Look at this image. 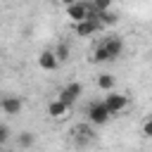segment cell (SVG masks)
I'll return each mask as SVG.
<instances>
[{"instance_id":"obj_6","label":"cell","mask_w":152,"mask_h":152,"mask_svg":"<svg viewBox=\"0 0 152 152\" xmlns=\"http://www.w3.org/2000/svg\"><path fill=\"white\" fill-rule=\"evenodd\" d=\"M0 107H2V112H5V114L14 116V114H19V112L24 109V100H21V97H17V95H5V97H2V102H0Z\"/></svg>"},{"instance_id":"obj_14","label":"cell","mask_w":152,"mask_h":152,"mask_svg":"<svg viewBox=\"0 0 152 152\" xmlns=\"http://www.w3.org/2000/svg\"><path fill=\"white\" fill-rule=\"evenodd\" d=\"M55 55H57L59 64H62V62H66V59H69V45H66V43H59V45L55 48Z\"/></svg>"},{"instance_id":"obj_2","label":"cell","mask_w":152,"mask_h":152,"mask_svg":"<svg viewBox=\"0 0 152 152\" xmlns=\"http://www.w3.org/2000/svg\"><path fill=\"white\" fill-rule=\"evenodd\" d=\"M83 95V86L78 83V81H71V83H66L59 93H57V100H62L66 107H71V104H76V100Z\"/></svg>"},{"instance_id":"obj_3","label":"cell","mask_w":152,"mask_h":152,"mask_svg":"<svg viewBox=\"0 0 152 152\" xmlns=\"http://www.w3.org/2000/svg\"><path fill=\"white\" fill-rule=\"evenodd\" d=\"M104 104H107L109 114L114 116V114H121V112L128 107V97L121 95V93H107V95H104Z\"/></svg>"},{"instance_id":"obj_8","label":"cell","mask_w":152,"mask_h":152,"mask_svg":"<svg viewBox=\"0 0 152 152\" xmlns=\"http://www.w3.org/2000/svg\"><path fill=\"white\" fill-rule=\"evenodd\" d=\"M71 133H74V140H76L78 145H86V142H90V140L95 138V131H93L90 124H81V126H76Z\"/></svg>"},{"instance_id":"obj_5","label":"cell","mask_w":152,"mask_h":152,"mask_svg":"<svg viewBox=\"0 0 152 152\" xmlns=\"http://www.w3.org/2000/svg\"><path fill=\"white\" fill-rule=\"evenodd\" d=\"M100 43L107 48V52H109V59H112V62H114L116 57H121V52H124V38H121V36H116V33H114V36L102 38Z\"/></svg>"},{"instance_id":"obj_15","label":"cell","mask_w":152,"mask_h":152,"mask_svg":"<svg viewBox=\"0 0 152 152\" xmlns=\"http://www.w3.org/2000/svg\"><path fill=\"white\" fill-rule=\"evenodd\" d=\"M7 140H10V128H7V124H2V126H0V142L5 145Z\"/></svg>"},{"instance_id":"obj_12","label":"cell","mask_w":152,"mask_h":152,"mask_svg":"<svg viewBox=\"0 0 152 152\" xmlns=\"http://www.w3.org/2000/svg\"><path fill=\"white\" fill-rule=\"evenodd\" d=\"M33 140H36V138H33L31 131H21V133L17 135V145H19L21 150H28V147L33 145Z\"/></svg>"},{"instance_id":"obj_16","label":"cell","mask_w":152,"mask_h":152,"mask_svg":"<svg viewBox=\"0 0 152 152\" xmlns=\"http://www.w3.org/2000/svg\"><path fill=\"white\" fill-rule=\"evenodd\" d=\"M142 135H145V138H152V116L142 124Z\"/></svg>"},{"instance_id":"obj_13","label":"cell","mask_w":152,"mask_h":152,"mask_svg":"<svg viewBox=\"0 0 152 152\" xmlns=\"http://www.w3.org/2000/svg\"><path fill=\"white\" fill-rule=\"evenodd\" d=\"M100 21H102V26H114L119 21V17H116V12H102L100 14Z\"/></svg>"},{"instance_id":"obj_17","label":"cell","mask_w":152,"mask_h":152,"mask_svg":"<svg viewBox=\"0 0 152 152\" xmlns=\"http://www.w3.org/2000/svg\"><path fill=\"white\" fill-rule=\"evenodd\" d=\"M5 152H10V150H5Z\"/></svg>"},{"instance_id":"obj_11","label":"cell","mask_w":152,"mask_h":152,"mask_svg":"<svg viewBox=\"0 0 152 152\" xmlns=\"http://www.w3.org/2000/svg\"><path fill=\"white\" fill-rule=\"evenodd\" d=\"M90 62H95V64H102V62H112V59H109V52H107V48H104L102 43H97V45H95Z\"/></svg>"},{"instance_id":"obj_1","label":"cell","mask_w":152,"mask_h":152,"mask_svg":"<svg viewBox=\"0 0 152 152\" xmlns=\"http://www.w3.org/2000/svg\"><path fill=\"white\" fill-rule=\"evenodd\" d=\"M86 116H88V124L90 126H102V124H107L109 121V109H107V104H104V100H97V102H90L88 104V109H86Z\"/></svg>"},{"instance_id":"obj_9","label":"cell","mask_w":152,"mask_h":152,"mask_svg":"<svg viewBox=\"0 0 152 152\" xmlns=\"http://www.w3.org/2000/svg\"><path fill=\"white\" fill-rule=\"evenodd\" d=\"M66 112H69V107L62 100H52L48 104V116L50 119H62V116H66Z\"/></svg>"},{"instance_id":"obj_10","label":"cell","mask_w":152,"mask_h":152,"mask_svg":"<svg viewBox=\"0 0 152 152\" xmlns=\"http://www.w3.org/2000/svg\"><path fill=\"white\" fill-rule=\"evenodd\" d=\"M114 83H116V78L112 74H100L97 76V88L104 90V93H114Z\"/></svg>"},{"instance_id":"obj_7","label":"cell","mask_w":152,"mask_h":152,"mask_svg":"<svg viewBox=\"0 0 152 152\" xmlns=\"http://www.w3.org/2000/svg\"><path fill=\"white\" fill-rule=\"evenodd\" d=\"M38 66H40L43 71H55V69L59 66V59H57L55 50H43V52L38 55Z\"/></svg>"},{"instance_id":"obj_4","label":"cell","mask_w":152,"mask_h":152,"mask_svg":"<svg viewBox=\"0 0 152 152\" xmlns=\"http://www.w3.org/2000/svg\"><path fill=\"white\" fill-rule=\"evenodd\" d=\"M90 10H93V5H88V2H71V5H66V14H69V19H74V24L86 21L90 17Z\"/></svg>"}]
</instances>
